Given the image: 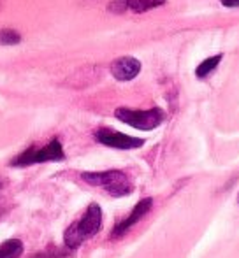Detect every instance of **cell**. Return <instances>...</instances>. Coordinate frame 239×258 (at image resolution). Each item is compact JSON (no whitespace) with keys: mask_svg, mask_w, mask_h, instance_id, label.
I'll use <instances>...</instances> for the list:
<instances>
[{"mask_svg":"<svg viewBox=\"0 0 239 258\" xmlns=\"http://www.w3.org/2000/svg\"><path fill=\"white\" fill-rule=\"evenodd\" d=\"M102 227V209L99 204H90L81 218L74 223L69 225V228L64 234V242L69 249H76L86 241L99 234Z\"/></svg>","mask_w":239,"mask_h":258,"instance_id":"6da1fadb","label":"cell"},{"mask_svg":"<svg viewBox=\"0 0 239 258\" xmlns=\"http://www.w3.org/2000/svg\"><path fill=\"white\" fill-rule=\"evenodd\" d=\"M81 179L92 186L102 188L114 199L127 197L134 191V184L123 170H104V172H83Z\"/></svg>","mask_w":239,"mask_h":258,"instance_id":"7a4b0ae2","label":"cell"},{"mask_svg":"<svg viewBox=\"0 0 239 258\" xmlns=\"http://www.w3.org/2000/svg\"><path fill=\"white\" fill-rule=\"evenodd\" d=\"M114 116L125 125H130L137 130H144L150 132L160 126L165 119V112L160 107L146 109V111H139V109H129V107H118L114 111Z\"/></svg>","mask_w":239,"mask_h":258,"instance_id":"3957f363","label":"cell"},{"mask_svg":"<svg viewBox=\"0 0 239 258\" xmlns=\"http://www.w3.org/2000/svg\"><path fill=\"white\" fill-rule=\"evenodd\" d=\"M65 158L64 148L58 139H53L44 148H28L27 151L20 153L16 158L11 162L13 167H28L35 165V163H44V162H62Z\"/></svg>","mask_w":239,"mask_h":258,"instance_id":"277c9868","label":"cell"},{"mask_svg":"<svg viewBox=\"0 0 239 258\" xmlns=\"http://www.w3.org/2000/svg\"><path fill=\"white\" fill-rule=\"evenodd\" d=\"M95 139L104 146L114 148V150H137L144 144L143 139L130 137L122 132H114L111 128H99L95 132Z\"/></svg>","mask_w":239,"mask_h":258,"instance_id":"5b68a950","label":"cell"},{"mask_svg":"<svg viewBox=\"0 0 239 258\" xmlns=\"http://www.w3.org/2000/svg\"><path fill=\"white\" fill-rule=\"evenodd\" d=\"M151 207H153V199H143V201L137 202L136 207L130 211L129 216H127L123 221H119L116 227L113 228V232H111V239H118V237H122V235H125L127 232L134 227V225L139 223V221L143 220L148 213H150Z\"/></svg>","mask_w":239,"mask_h":258,"instance_id":"8992f818","label":"cell"},{"mask_svg":"<svg viewBox=\"0 0 239 258\" xmlns=\"http://www.w3.org/2000/svg\"><path fill=\"white\" fill-rule=\"evenodd\" d=\"M111 74L116 81H132L141 72V61L134 56H122L111 63Z\"/></svg>","mask_w":239,"mask_h":258,"instance_id":"52a82bcc","label":"cell"},{"mask_svg":"<svg viewBox=\"0 0 239 258\" xmlns=\"http://www.w3.org/2000/svg\"><path fill=\"white\" fill-rule=\"evenodd\" d=\"M23 255V242L20 239H9L0 244V258H20Z\"/></svg>","mask_w":239,"mask_h":258,"instance_id":"ba28073f","label":"cell"},{"mask_svg":"<svg viewBox=\"0 0 239 258\" xmlns=\"http://www.w3.org/2000/svg\"><path fill=\"white\" fill-rule=\"evenodd\" d=\"M222 58H223V54H222V53H218L216 56L206 58V60H204V61H201V63H199V67L195 69V76H197L199 79H206L209 74H211V72H215V71H216V67L220 65Z\"/></svg>","mask_w":239,"mask_h":258,"instance_id":"9c48e42d","label":"cell"},{"mask_svg":"<svg viewBox=\"0 0 239 258\" xmlns=\"http://www.w3.org/2000/svg\"><path fill=\"white\" fill-rule=\"evenodd\" d=\"M165 0H129V9L134 13H146L158 6H164Z\"/></svg>","mask_w":239,"mask_h":258,"instance_id":"30bf717a","label":"cell"},{"mask_svg":"<svg viewBox=\"0 0 239 258\" xmlns=\"http://www.w3.org/2000/svg\"><path fill=\"white\" fill-rule=\"evenodd\" d=\"M21 42V35L14 30H9V28H4L0 30V44L4 46H13V44H20Z\"/></svg>","mask_w":239,"mask_h":258,"instance_id":"8fae6325","label":"cell"},{"mask_svg":"<svg viewBox=\"0 0 239 258\" xmlns=\"http://www.w3.org/2000/svg\"><path fill=\"white\" fill-rule=\"evenodd\" d=\"M107 9L111 11V13H125L127 9H129V0H113V2L107 6Z\"/></svg>","mask_w":239,"mask_h":258,"instance_id":"7c38bea8","label":"cell"},{"mask_svg":"<svg viewBox=\"0 0 239 258\" xmlns=\"http://www.w3.org/2000/svg\"><path fill=\"white\" fill-rule=\"evenodd\" d=\"M223 7H239V0H220Z\"/></svg>","mask_w":239,"mask_h":258,"instance_id":"4fadbf2b","label":"cell"},{"mask_svg":"<svg viewBox=\"0 0 239 258\" xmlns=\"http://www.w3.org/2000/svg\"><path fill=\"white\" fill-rule=\"evenodd\" d=\"M0 190H2V181H0Z\"/></svg>","mask_w":239,"mask_h":258,"instance_id":"5bb4252c","label":"cell"},{"mask_svg":"<svg viewBox=\"0 0 239 258\" xmlns=\"http://www.w3.org/2000/svg\"><path fill=\"white\" fill-rule=\"evenodd\" d=\"M0 4H2V0H0Z\"/></svg>","mask_w":239,"mask_h":258,"instance_id":"9a60e30c","label":"cell"},{"mask_svg":"<svg viewBox=\"0 0 239 258\" xmlns=\"http://www.w3.org/2000/svg\"><path fill=\"white\" fill-rule=\"evenodd\" d=\"M237 201H239V197H237Z\"/></svg>","mask_w":239,"mask_h":258,"instance_id":"2e32d148","label":"cell"}]
</instances>
